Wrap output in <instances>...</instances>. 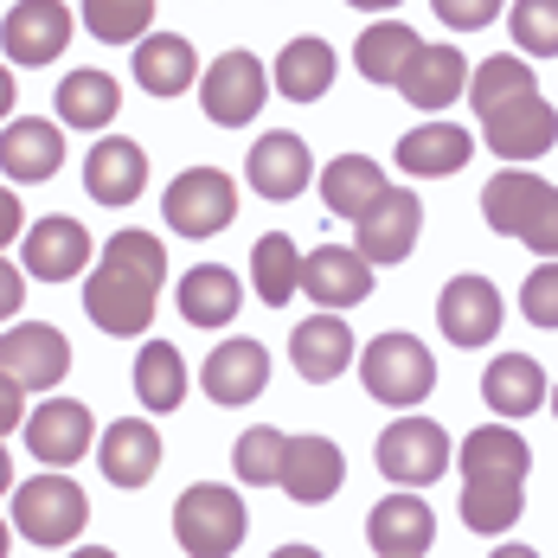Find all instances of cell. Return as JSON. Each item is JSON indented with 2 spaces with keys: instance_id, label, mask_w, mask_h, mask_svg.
<instances>
[{
  "instance_id": "obj_33",
  "label": "cell",
  "mask_w": 558,
  "mask_h": 558,
  "mask_svg": "<svg viewBox=\"0 0 558 558\" xmlns=\"http://www.w3.org/2000/svg\"><path fill=\"white\" fill-rule=\"evenodd\" d=\"M379 193H386V168L366 161V155H340V161L322 168V199H328V213H340V219H360Z\"/></svg>"
},
{
  "instance_id": "obj_36",
  "label": "cell",
  "mask_w": 558,
  "mask_h": 558,
  "mask_svg": "<svg viewBox=\"0 0 558 558\" xmlns=\"http://www.w3.org/2000/svg\"><path fill=\"white\" fill-rule=\"evenodd\" d=\"M295 277H302V251L282 238V231H264L257 244H251V282H257V295L282 308L289 295H295Z\"/></svg>"
},
{
  "instance_id": "obj_41",
  "label": "cell",
  "mask_w": 558,
  "mask_h": 558,
  "mask_svg": "<svg viewBox=\"0 0 558 558\" xmlns=\"http://www.w3.org/2000/svg\"><path fill=\"white\" fill-rule=\"evenodd\" d=\"M104 257H122V264L148 270L155 282H168V251H161V238H155V231H116Z\"/></svg>"
},
{
  "instance_id": "obj_12",
  "label": "cell",
  "mask_w": 558,
  "mask_h": 558,
  "mask_svg": "<svg viewBox=\"0 0 558 558\" xmlns=\"http://www.w3.org/2000/svg\"><path fill=\"white\" fill-rule=\"evenodd\" d=\"M199 110L213 116L219 129H244L251 116L264 110V64H257L251 52L213 58L206 84H199Z\"/></svg>"
},
{
  "instance_id": "obj_5",
  "label": "cell",
  "mask_w": 558,
  "mask_h": 558,
  "mask_svg": "<svg viewBox=\"0 0 558 558\" xmlns=\"http://www.w3.org/2000/svg\"><path fill=\"white\" fill-rule=\"evenodd\" d=\"M244 501L219 488V482H199L173 501V533H180V553L193 558H231L244 546Z\"/></svg>"
},
{
  "instance_id": "obj_1",
  "label": "cell",
  "mask_w": 558,
  "mask_h": 558,
  "mask_svg": "<svg viewBox=\"0 0 558 558\" xmlns=\"http://www.w3.org/2000/svg\"><path fill=\"white\" fill-rule=\"evenodd\" d=\"M526 444L507 424H482L462 437V520L475 533H507L526 507Z\"/></svg>"
},
{
  "instance_id": "obj_49",
  "label": "cell",
  "mask_w": 558,
  "mask_h": 558,
  "mask_svg": "<svg viewBox=\"0 0 558 558\" xmlns=\"http://www.w3.org/2000/svg\"><path fill=\"white\" fill-rule=\"evenodd\" d=\"M347 7H373L379 13V7H398V0H347Z\"/></svg>"
},
{
  "instance_id": "obj_35",
  "label": "cell",
  "mask_w": 558,
  "mask_h": 558,
  "mask_svg": "<svg viewBox=\"0 0 558 558\" xmlns=\"http://www.w3.org/2000/svg\"><path fill=\"white\" fill-rule=\"evenodd\" d=\"M424 39L411 33V26H398V20H379V26H366L360 33V46H353V64H360V77L366 84H391L398 71H404V58L417 52Z\"/></svg>"
},
{
  "instance_id": "obj_34",
  "label": "cell",
  "mask_w": 558,
  "mask_h": 558,
  "mask_svg": "<svg viewBox=\"0 0 558 558\" xmlns=\"http://www.w3.org/2000/svg\"><path fill=\"white\" fill-rule=\"evenodd\" d=\"M135 398L148 411H180V398H186V360L173 353L168 340H148L135 353Z\"/></svg>"
},
{
  "instance_id": "obj_21",
  "label": "cell",
  "mask_w": 558,
  "mask_h": 558,
  "mask_svg": "<svg viewBox=\"0 0 558 558\" xmlns=\"http://www.w3.org/2000/svg\"><path fill=\"white\" fill-rule=\"evenodd\" d=\"M58 161H64V129L58 122H39V116H20L0 129V173L33 186V180H52Z\"/></svg>"
},
{
  "instance_id": "obj_38",
  "label": "cell",
  "mask_w": 558,
  "mask_h": 558,
  "mask_svg": "<svg viewBox=\"0 0 558 558\" xmlns=\"http://www.w3.org/2000/svg\"><path fill=\"white\" fill-rule=\"evenodd\" d=\"M148 20H155V0H84V26H90L104 46L148 39Z\"/></svg>"
},
{
  "instance_id": "obj_22",
  "label": "cell",
  "mask_w": 558,
  "mask_h": 558,
  "mask_svg": "<svg viewBox=\"0 0 558 558\" xmlns=\"http://www.w3.org/2000/svg\"><path fill=\"white\" fill-rule=\"evenodd\" d=\"M366 539H373L379 558H417V553H430V539H437V513L417 495H386L373 507V520H366Z\"/></svg>"
},
{
  "instance_id": "obj_14",
  "label": "cell",
  "mask_w": 558,
  "mask_h": 558,
  "mask_svg": "<svg viewBox=\"0 0 558 558\" xmlns=\"http://www.w3.org/2000/svg\"><path fill=\"white\" fill-rule=\"evenodd\" d=\"M340 482H347V456H340L328 437H289V444H282L277 488L289 495V501H302V507L335 501Z\"/></svg>"
},
{
  "instance_id": "obj_6",
  "label": "cell",
  "mask_w": 558,
  "mask_h": 558,
  "mask_svg": "<svg viewBox=\"0 0 558 558\" xmlns=\"http://www.w3.org/2000/svg\"><path fill=\"white\" fill-rule=\"evenodd\" d=\"M84 520H90V501H84V488L71 482V475H39V482H20V495H13V526H20V539H33V546H71L77 533H84Z\"/></svg>"
},
{
  "instance_id": "obj_9",
  "label": "cell",
  "mask_w": 558,
  "mask_h": 558,
  "mask_svg": "<svg viewBox=\"0 0 558 558\" xmlns=\"http://www.w3.org/2000/svg\"><path fill=\"white\" fill-rule=\"evenodd\" d=\"M553 135H558V116H553V104H546L539 90L482 110V142H488L501 161H539V155L553 148Z\"/></svg>"
},
{
  "instance_id": "obj_27",
  "label": "cell",
  "mask_w": 558,
  "mask_h": 558,
  "mask_svg": "<svg viewBox=\"0 0 558 558\" xmlns=\"http://www.w3.org/2000/svg\"><path fill=\"white\" fill-rule=\"evenodd\" d=\"M482 398L495 417H533L546 404V366L526 360V353H501L488 373H482Z\"/></svg>"
},
{
  "instance_id": "obj_44",
  "label": "cell",
  "mask_w": 558,
  "mask_h": 558,
  "mask_svg": "<svg viewBox=\"0 0 558 558\" xmlns=\"http://www.w3.org/2000/svg\"><path fill=\"white\" fill-rule=\"evenodd\" d=\"M13 424H26V386L0 373V437H7Z\"/></svg>"
},
{
  "instance_id": "obj_24",
  "label": "cell",
  "mask_w": 558,
  "mask_h": 558,
  "mask_svg": "<svg viewBox=\"0 0 558 558\" xmlns=\"http://www.w3.org/2000/svg\"><path fill=\"white\" fill-rule=\"evenodd\" d=\"M84 186H90L97 206H135L142 186H148V155H142L135 142L110 135V142L90 148V161H84Z\"/></svg>"
},
{
  "instance_id": "obj_10",
  "label": "cell",
  "mask_w": 558,
  "mask_h": 558,
  "mask_svg": "<svg viewBox=\"0 0 558 558\" xmlns=\"http://www.w3.org/2000/svg\"><path fill=\"white\" fill-rule=\"evenodd\" d=\"M353 225H360V244H353V251H360L366 264H404L411 244H417V231H424V206H417V193L386 186Z\"/></svg>"
},
{
  "instance_id": "obj_39",
  "label": "cell",
  "mask_w": 558,
  "mask_h": 558,
  "mask_svg": "<svg viewBox=\"0 0 558 558\" xmlns=\"http://www.w3.org/2000/svg\"><path fill=\"white\" fill-rule=\"evenodd\" d=\"M282 430H270V424H257V430H244L238 437V449H231V469H238V482H251V488H270L282 469Z\"/></svg>"
},
{
  "instance_id": "obj_25",
  "label": "cell",
  "mask_w": 558,
  "mask_h": 558,
  "mask_svg": "<svg viewBox=\"0 0 558 558\" xmlns=\"http://www.w3.org/2000/svg\"><path fill=\"white\" fill-rule=\"evenodd\" d=\"M90 264V231L77 219H39L26 231V270L39 282H71L77 270Z\"/></svg>"
},
{
  "instance_id": "obj_4",
  "label": "cell",
  "mask_w": 558,
  "mask_h": 558,
  "mask_svg": "<svg viewBox=\"0 0 558 558\" xmlns=\"http://www.w3.org/2000/svg\"><path fill=\"white\" fill-rule=\"evenodd\" d=\"M360 379H366V391H373L379 404L404 411V404H424V398H430L437 360H430V347L417 335H379V340H366Z\"/></svg>"
},
{
  "instance_id": "obj_42",
  "label": "cell",
  "mask_w": 558,
  "mask_h": 558,
  "mask_svg": "<svg viewBox=\"0 0 558 558\" xmlns=\"http://www.w3.org/2000/svg\"><path fill=\"white\" fill-rule=\"evenodd\" d=\"M520 308H526L533 328H558V270L553 264H539L533 277L520 282Z\"/></svg>"
},
{
  "instance_id": "obj_11",
  "label": "cell",
  "mask_w": 558,
  "mask_h": 558,
  "mask_svg": "<svg viewBox=\"0 0 558 558\" xmlns=\"http://www.w3.org/2000/svg\"><path fill=\"white\" fill-rule=\"evenodd\" d=\"M0 373L20 379L26 391H52L71 373V340L46 322H20V328L0 335Z\"/></svg>"
},
{
  "instance_id": "obj_28",
  "label": "cell",
  "mask_w": 558,
  "mask_h": 558,
  "mask_svg": "<svg viewBox=\"0 0 558 558\" xmlns=\"http://www.w3.org/2000/svg\"><path fill=\"white\" fill-rule=\"evenodd\" d=\"M469 155H475V142H469V129H456V122H424V129H411V135L398 142V168L411 173V180H444V173H456Z\"/></svg>"
},
{
  "instance_id": "obj_19",
  "label": "cell",
  "mask_w": 558,
  "mask_h": 558,
  "mask_svg": "<svg viewBox=\"0 0 558 558\" xmlns=\"http://www.w3.org/2000/svg\"><path fill=\"white\" fill-rule=\"evenodd\" d=\"M90 411L77 404V398H52V404H39V411H26V449L39 456V462H52V469H71L84 449H90Z\"/></svg>"
},
{
  "instance_id": "obj_26",
  "label": "cell",
  "mask_w": 558,
  "mask_h": 558,
  "mask_svg": "<svg viewBox=\"0 0 558 558\" xmlns=\"http://www.w3.org/2000/svg\"><path fill=\"white\" fill-rule=\"evenodd\" d=\"M97 462H104V475L116 488H142L161 469V430L148 417H122V424H110V437L97 444Z\"/></svg>"
},
{
  "instance_id": "obj_50",
  "label": "cell",
  "mask_w": 558,
  "mask_h": 558,
  "mask_svg": "<svg viewBox=\"0 0 558 558\" xmlns=\"http://www.w3.org/2000/svg\"><path fill=\"white\" fill-rule=\"evenodd\" d=\"M0 558H7V520H0Z\"/></svg>"
},
{
  "instance_id": "obj_31",
  "label": "cell",
  "mask_w": 558,
  "mask_h": 558,
  "mask_svg": "<svg viewBox=\"0 0 558 558\" xmlns=\"http://www.w3.org/2000/svg\"><path fill=\"white\" fill-rule=\"evenodd\" d=\"M277 90L289 104L328 97L335 90V52H328V39H289L277 58Z\"/></svg>"
},
{
  "instance_id": "obj_7",
  "label": "cell",
  "mask_w": 558,
  "mask_h": 558,
  "mask_svg": "<svg viewBox=\"0 0 558 558\" xmlns=\"http://www.w3.org/2000/svg\"><path fill=\"white\" fill-rule=\"evenodd\" d=\"M161 213H168V225L180 238H213V231H225V225L238 219V186L219 168H193L168 186Z\"/></svg>"
},
{
  "instance_id": "obj_48",
  "label": "cell",
  "mask_w": 558,
  "mask_h": 558,
  "mask_svg": "<svg viewBox=\"0 0 558 558\" xmlns=\"http://www.w3.org/2000/svg\"><path fill=\"white\" fill-rule=\"evenodd\" d=\"M7 482H13V462H7V437H0V495H7Z\"/></svg>"
},
{
  "instance_id": "obj_18",
  "label": "cell",
  "mask_w": 558,
  "mask_h": 558,
  "mask_svg": "<svg viewBox=\"0 0 558 558\" xmlns=\"http://www.w3.org/2000/svg\"><path fill=\"white\" fill-rule=\"evenodd\" d=\"M199 386L213 404H251L270 386V347L264 340H225L213 347V360L199 366Z\"/></svg>"
},
{
  "instance_id": "obj_32",
  "label": "cell",
  "mask_w": 558,
  "mask_h": 558,
  "mask_svg": "<svg viewBox=\"0 0 558 558\" xmlns=\"http://www.w3.org/2000/svg\"><path fill=\"white\" fill-rule=\"evenodd\" d=\"M116 110H122V84L110 71H71L58 84V122L71 129H110Z\"/></svg>"
},
{
  "instance_id": "obj_45",
  "label": "cell",
  "mask_w": 558,
  "mask_h": 558,
  "mask_svg": "<svg viewBox=\"0 0 558 558\" xmlns=\"http://www.w3.org/2000/svg\"><path fill=\"white\" fill-rule=\"evenodd\" d=\"M20 302H26V277H20L13 264H0V322L20 315Z\"/></svg>"
},
{
  "instance_id": "obj_16",
  "label": "cell",
  "mask_w": 558,
  "mask_h": 558,
  "mask_svg": "<svg viewBox=\"0 0 558 558\" xmlns=\"http://www.w3.org/2000/svg\"><path fill=\"white\" fill-rule=\"evenodd\" d=\"M0 46H7V58H20V64H52V58H64V46H71V7H58V0H20L0 20Z\"/></svg>"
},
{
  "instance_id": "obj_8",
  "label": "cell",
  "mask_w": 558,
  "mask_h": 558,
  "mask_svg": "<svg viewBox=\"0 0 558 558\" xmlns=\"http://www.w3.org/2000/svg\"><path fill=\"white\" fill-rule=\"evenodd\" d=\"M444 469H449L444 424H430V417H398V424H386V437H379V475H391L398 488H424Z\"/></svg>"
},
{
  "instance_id": "obj_47",
  "label": "cell",
  "mask_w": 558,
  "mask_h": 558,
  "mask_svg": "<svg viewBox=\"0 0 558 558\" xmlns=\"http://www.w3.org/2000/svg\"><path fill=\"white\" fill-rule=\"evenodd\" d=\"M13 97H20V90H13V77H7V64H0V116L13 110Z\"/></svg>"
},
{
  "instance_id": "obj_30",
  "label": "cell",
  "mask_w": 558,
  "mask_h": 558,
  "mask_svg": "<svg viewBox=\"0 0 558 558\" xmlns=\"http://www.w3.org/2000/svg\"><path fill=\"white\" fill-rule=\"evenodd\" d=\"M238 302H244V289H238V277L219 270V264H199V270L180 277V315H186L193 328H225V322L238 315Z\"/></svg>"
},
{
  "instance_id": "obj_29",
  "label": "cell",
  "mask_w": 558,
  "mask_h": 558,
  "mask_svg": "<svg viewBox=\"0 0 558 558\" xmlns=\"http://www.w3.org/2000/svg\"><path fill=\"white\" fill-rule=\"evenodd\" d=\"M193 77H199V58L180 33H148L135 46V84L148 97H180V90H193Z\"/></svg>"
},
{
  "instance_id": "obj_2",
  "label": "cell",
  "mask_w": 558,
  "mask_h": 558,
  "mask_svg": "<svg viewBox=\"0 0 558 558\" xmlns=\"http://www.w3.org/2000/svg\"><path fill=\"white\" fill-rule=\"evenodd\" d=\"M482 213H488V225H495L501 238L533 244L539 257L558 251V193H553V180L520 173V168L495 173V180L482 186Z\"/></svg>"
},
{
  "instance_id": "obj_40",
  "label": "cell",
  "mask_w": 558,
  "mask_h": 558,
  "mask_svg": "<svg viewBox=\"0 0 558 558\" xmlns=\"http://www.w3.org/2000/svg\"><path fill=\"white\" fill-rule=\"evenodd\" d=\"M513 46L526 58L558 52V0H520L513 7Z\"/></svg>"
},
{
  "instance_id": "obj_13",
  "label": "cell",
  "mask_w": 558,
  "mask_h": 558,
  "mask_svg": "<svg viewBox=\"0 0 558 558\" xmlns=\"http://www.w3.org/2000/svg\"><path fill=\"white\" fill-rule=\"evenodd\" d=\"M501 289L488 277H456L437 295V328H444L456 347H488V340L501 335Z\"/></svg>"
},
{
  "instance_id": "obj_23",
  "label": "cell",
  "mask_w": 558,
  "mask_h": 558,
  "mask_svg": "<svg viewBox=\"0 0 558 558\" xmlns=\"http://www.w3.org/2000/svg\"><path fill=\"white\" fill-rule=\"evenodd\" d=\"M289 360H295V373H302L308 386H328V379H340V373L353 366V328H347L340 315H308V322L289 335Z\"/></svg>"
},
{
  "instance_id": "obj_3",
  "label": "cell",
  "mask_w": 558,
  "mask_h": 558,
  "mask_svg": "<svg viewBox=\"0 0 558 558\" xmlns=\"http://www.w3.org/2000/svg\"><path fill=\"white\" fill-rule=\"evenodd\" d=\"M155 295H161V282L148 277V270H135V264H122V257H104V264L90 270V282H84V315H90L104 335H148Z\"/></svg>"
},
{
  "instance_id": "obj_43",
  "label": "cell",
  "mask_w": 558,
  "mask_h": 558,
  "mask_svg": "<svg viewBox=\"0 0 558 558\" xmlns=\"http://www.w3.org/2000/svg\"><path fill=\"white\" fill-rule=\"evenodd\" d=\"M437 7V20L456 26V33H482V26H495V13H501V0H430Z\"/></svg>"
},
{
  "instance_id": "obj_15",
  "label": "cell",
  "mask_w": 558,
  "mask_h": 558,
  "mask_svg": "<svg viewBox=\"0 0 558 558\" xmlns=\"http://www.w3.org/2000/svg\"><path fill=\"white\" fill-rule=\"evenodd\" d=\"M295 289H308L322 308H360V302L373 295V264H366L360 251H347V244H315V251L302 257Z\"/></svg>"
},
{
  "instance_id": "obj_46",
  "label": "cell",
  "mask_w": 558,
  "mask_h": 558,
  "mask_svg": "<svg viewBox=\"0 0 558 558\" xmlns=\"http://www.w3.org/2000/svg\"><path fill=\"white\" fill-rule=\"evenodd\" d=\"M20 225H26V206H20V199H13V193L0 186V251H7L13 238H20Z\"/></svg>"
},
{
  "instance_id": "obj_20",
  "label": "cell",
  "mask_w": 558,
  "mask_h": 558,
  "mask_svg": "<svg viewBox=\"0 0 558 558\" xmlns=\"http://www.w3.org/2000/svg\"><path fill=\"white\" fill-rule=\"evenodd\" d=\"M244 180L264 193V199H295L308 180H315V161H308V142L302 135H289V129H277V135H264L251 155H244Z\"/></svg>"
},
{
  "instance_id": "obj_17",
  "label": "cell",
  "mask_w": 558,
  "mask_h": 558,
  "mask_svg": "<svg viewBox=\"0 0 558 558\" xmlns=\"http://www.w3.org/2000/svg\"><path fill=\"white\" fill-rule=\"evenodd\" d=\"M462 84H469V64H462V52H449V46H417V52L404 58V71L391 77V90L411 110H449L462 97Z\"/></svg>"
},
{
  "instance_id": "obj_37",
  "label": "cell",
  "mask_w": 558,
  "mask_h": 558,
  "mask_svg": "<svg viewBox=\"0 0 558 558\" xmlns=\"http://www.w3.org/2000/svg\"><path fill=\"white\" fill-rule=\"evenodd\" d=\"M533 90V64L526 58H482L475 77H469V104L475 110H495V104H513Z\"/></svg>"
}]
</instances>
